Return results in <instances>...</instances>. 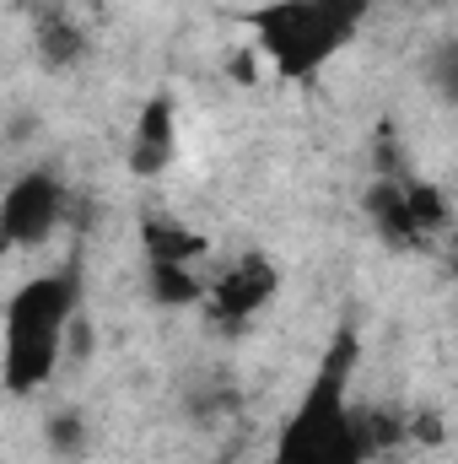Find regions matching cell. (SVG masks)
Masks as SVG:
<instances>
[{
    "mask_svg": "<svg viewBox=\"0 0 458 464\" xmlns=\"http://www.w3.org/2000/svg\"><path fill=\"white\" fill-rule=\"evenodd\" d=\"M453 281H458V243H453Z\"/></svg>",
    "mask_w": 458,
    "mask_h": 464,
    "instance_id": "15",
    "label": "cell"
},
{
    "mask_svg": "<svg viewBox=\"0 0 458 464\" xmlns=\"http://www.w3.org/2000/svg\"><path fill=\"white\" fill-rule=\"evenodd\" d=\"M405 189H410V211H415V227L426 232V243H432L437 232H448L453 211H448V195H443L437 184H426V179H405Z\"/></svg>",
    "mask_w": 458,
    "mask_h": 464,
    "instance_id": "11",
    "label": "cell"
},
{
    "mask_svg": "<svg viewBox=\"0 0 458 464\" xmlns=\"http://www.w3.org/2000/svg\"><path fill=\"white\" fill-rule=\"evenodd\" d=\"M43 438H49V449H54L60 459H81L87 443H92V427H87L81 411H54V416L43 421Z\"/></svg>",
    "mask_w": 458,
    "mask_h": 464,
    "instance_id": "12",
    "label": "cell"
},
{
    "mask_svg": "<svg viewBox=\"0 0 458 464\" xmlns=\"http://www.w3.org/2000/svg\"><path fill=\"white\" fill-rule=\"evenodd\" d=\"M275 286H281V270H275V259L270 254H243V259H232L227 270L211 281V297H205V314H211V324L216 330H227L237 335L270 297H275Z\"/></svg>",
    "mask_w": 458,
    "mask_h": 464,
    "instance_id": "5",
    "label": "cell"
},
{
    "mask_svg": "<svg viewBox=\"0 0 458 464\" xmlns=\"http://www.w3.org/2000/svg\"><path fill=\"white\" fill-rule=\"evenodd\" d=\"M60 222H65V179L43 162L16 173L5 200H0V243L5 248H38V243H49V232Z\"/></svg>",
    "mask_w": 458,
    "mask_h": 464,
    "instance_id": "4",
    "label": "cell"
},
{
    "mask_svg": "<svg viewBox=\"0 0 458 464\" xmlns=\"http://www.w3.org/2000/svg\"><path fill=\"white\" fill-rule=\"evenodd\" d=\"M146 286L157 308H195L211 297V286L195 276V265H146Z\"/></svg>",
    "mask_w": 458,
    "mask_h": 464,
    "instance_id": "10",
    "label": "cell"
},
{
    "mask_svg": "<svg viewBox=\"0 0 458 464\" xmlns=\"http://www.w3.org/2000/svg\"><path fill=\"white\" fill-rule=\"evenodd\" d=\"M405 179H410V173H405ZM405 179H372V189H367V200H361V211H367L372 232H377L388 248H399V254L426 248V232L415 227V211H410V189H405Z\"/></svg>",
    "mask_w": 458,
    "mask_h": 464,
    "instance_id": "7",
    "label": "cell"
},
{
    "mask_svg": "<svg viewBox=\"0 0 458 464\" xmlns=\"http://www.w3.org/2000/svg\"><path fill=\"white\" fill-rule=\"evenodd\" d=\"M350 367H356V330L345 324V330H335L313 383L302 389V400L281 421L270 464H367L372 459L367 416L350 405Z\"/></svg>",
    "mask_w": 458,
    "mask_h": 464,
    "instance_id": "1",
    "label": "cell"
},
{
    "mask_svg": "<svg viewBox=\"0 0 458 464\" xmlns=\"http://www.w3.org/2000/svg\"><path fill=\"white\" fill-rule=\"evenodd\" d=\"M232 405H237L232 383H211V389H200V394L189 400V416H195V421H222V416H232Z\"/></svg>",
    "mask_w": 458,
    "mask_h": 464,
    "instance_id": "14",
    "label": "cell"
},
{
    "mask_svg": "<svg viewBox=\"0 0 458 464\" xmlns=\"http://www.w3.org/2000/svg\"><path fill=\"white\" fill-rule=\"evenodd\" d=\"M426 82L437 87V98L458 114V38H448V44L432 49V60H426Z\"/></svg>",
    "mask_w": 458,
    "mask_h": 464,
    "instance_id": "13",
    "label": "cell"
},
{
    "mask_svg": "<svg viewBox=\"0 0 458 464\" xmlns=\"http://www.w3.org/2000/svg\"><path fill=\"white\" fill-rule=\"evenodd\" d=\"M216 464H232V459H227V454H222V459H216Z\"/></svg>",
    "mask_w": 458,
    "mask_h": 464,
    "instance_id": "16",
    "label": "cell"
},
{
    "mask_svg": "<svg viewBox=\"0 0 458 464\" xmlns=\"http://www.w3.org/2000/svg\"><path fill=\"white\" fill-rule=\"evenodd\" d=\"M178 157V114H173V92H151L135 114V130H129V173L135 179H162Z\"/></svg>",
    "mask_w": 458,
    "mask_h": 464,
    "instance_id": "6",
    "label": "cell"
},
{
    "mask_svg": "<svg viewBox=\"0 0 458 464\" xmlns=\"http://www.w3.org/2000/svg\"><path fill=\"white\" fill-rule=\"evenodd\" d=\"M372 0H270L248 11V27L264 60L286 82H313L345 44L361 33Z\"/></svg>",
    "mask_w": 458,
    "mask_h": 464,
    "instance_id": "3",
    "label": "cell"
},
{
    "mask_svg": "<svg viewBox=\"0 0 458 464\" xmlns=\"http://www.w3.org/2000/svg\"><path fill=\"white\" fill-rule=\"evenodd\" d=\"M140 243H146V265H195L205 254V237L189 232L184 222H173V217H146Z\"/></svg>",
    "mask_w": 458,
    "mask_h": 464,
    "instance_id": "9",
    "label": "cell"
},
{
    "mask_svg": "<svg viewBox=\"0 0 458 464\" xmlns=\"http://www.w3.org/2000/svg\"><path fill=\"white\" fill-rule=\"evenodd\" d=\"M81 297H87L81 254H71L60 270L33 276L11 292V303H5V362H0L11 394H38L54 378V367L65 362V341L81 324Z\"/></svg>",
    "mask_w": 458,
    "mask_h": 464,
    "instance_id": "2",
    "label": "cell"
},
{
    "mask_svg": "<svg viewBox=\"0 0 458 464\" xmlns=\"http://www.w3.org/2000/svg\"><path fill=\"white\" fill-rule=\"evenodd\" d=\"M33 49H38V65L43 71H76L92 54V38H87V27L71 11L38 5V16H33Z\"/></svg>",
    "mask_w": 458,
    "mask_h": 464,
    "instance_id": "8",
    "label": "cell"
}]
</instances>
